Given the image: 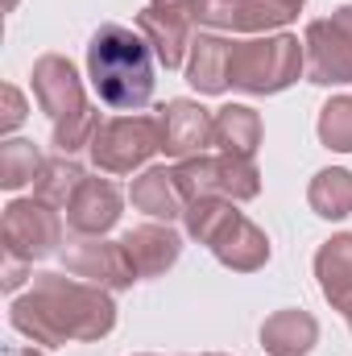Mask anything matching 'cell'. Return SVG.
<instances>
[{"label": "cell", "mask_w": 352, "mask_h": 356, "mask_svg": "<svg viewBox=\"0 0 352 356\" xmlns=\"http://www.w3.org/2000/svg\"><path fill=\"white\" fill-rule=\"evenodd\" d=\"M332 307H336V311L349 319V327H352V294H344V298H340V302H332Z\"/></svg>", "instance_id": "obj_30"}, {"label": "cell", "mask_w": 352, "mask_h": 356, "mask_svg": "<svg viewBox=\"0 0 352 356\" xmlns=\"http://www.w3.org/2000/svg\"><path fill=\"white\" fill-rule=\"evenodd\" d=\"M83 178H88L83 166H75L67 154H58V158L42 162V175H38V182H33V199L50 203V207H71V199L79 195Z\"/></svg>", "instance_id": "obj_22"}, {"label": "cell", "mask_w": 352, "mask_h": 356, "mask_svg": "<svg viewBox=\"0 0 352 356\" xmlns=\"http://www.w3.org/2000/svg\"><path fill=\"white\" fill-rule=\"evenodd\" d=\"M120 220V191L108 178H83L79 195L67 207V224L79 236H104Z\"/></svg>", "instance_id": "obj_14"}, {"label": "cell", "mask_w": 352, "mask_h": 356, "mask_svg": "<svg viewBox=\"0 0 352 356\" xmlns=\"http://www.w3.org/2000/svg\"><path fill=\"white\" fill-rule=\"evenodd\" d=\"M175 178L191 199H232V203H245V199H257L262 195V170L253 166V158H237V154H220V158H186L175 166Z\"/></svg>", "instance_id": "obj_4"}, {"label": "cell", "mask_w": 352, "mask_h": 356, "mask_svg": "<svg viewBox=\"0 0 352 356\" xmlns=\"http://www.w3.org/2000/svg\"><path fill=\"white\" fill-rule=\"evenodd\" d=\"M0 99H4V108H0V133H13L25 120V99H21V91L13 88V83L0 88Z\"/></svg>", "instance_id": "obj_27"}, {"label": "cell", "mask_w": 352, "mask_h": 356, "mask_svg": "<svg viewBox=\"0 0 352 356\" xmlns=\"http://www.w3.org/2000/svg\"><path fill=\"white\" fill-rule=\"evenodd\" d=\"M120 249H125V257H129L137 277H158L178 261L182 241H178V232L170 224H141V228L120 236Z\"/></svg>", "instance_id": "obj_13"}, {"label": "cell", "mask_w": 352, "mask_h": 356, "mask_svg": "<svg viewBox=\"0 0 352 356\" xmlns=\"http://www.w3.org/2000/svg\"><path fill=\"white\" fill-rule=\"evenodd\" d=\"M158 13H166V17H175V21H182V25H199V0H150Z\"/></svg>", "instance_id": "obj_28"}, {"label": "cell", "mask_w": 352, "mask_h": 356, "mask_svg": "<svg viewBox=\"0 0 352 356\" xmlns=\"http://www.w3.org/2000/svg\"><path fill=\"white\" fill-rule=\"evenodd\" d=\"M162 149V120L158 116H116L104 120L91 141V162L104 175H133Z\"/></svg>", "instance_id": "obj_5"}, {"label": "cell", "mask_w": 352, "mask_h": 356, "mask_svg": "<svg viewBox=\"0 0 352 356\" xmlns=\"http://www.w3.org/2000/svg\"><path fill=\"white\" fill-rule=\"evenodd\" d=\"M158 120H162V149L178 162L199 158L207 145H216V116L195 99H170Z\"/></svg>", "instance_id": "obj_11"}, {"label": "cell", "mask_w": 352, "mask_h": 356, "mask_svg": "<svg viewBox=\"0 0 352 356\" xmlns=\"http://www.w3.org/2000/svg\"><path fill=\"white\" fill-rule=\"evenodd\" d=\"M307 203L323 220L352 216V170H340V166L319 170V175L311 178V186H307Z\"/></svg>", "instance_id": "obj_21"}, {"label": "cell", "mask_w": 352, "mask_h": 356, "mask_svg": "<svg viewBox=\"0 0 352 356\" xmlns=\"http://www.w3.org/2000/svg\"><path fill=\"white\" fill-rule=\"evenodd\" d=\"M307 0H199V25L232 29V33H265L282 29L303 13Z\"/></svg>", "instance_id": "obj_7"}, {"label": "cell", "mask_w": 352, "mask_h": 356, "mask_svg": "<svg viewBox=\"0 0 352 356\" xmlns=\"http://www.w3.org/2000/svg\"><path fill=\"white\" fill-rule=\"evenodd\" d=\"M137 33L154 46V58H158L166 71H178V67H182V58L191 54V42H195V38H191V25H182L175 17L158 13L154 4L137 13Z\"/></svg>", "instance_id": "obj_18"}, {"label": "cell", "mask_w": 352, "mask_h": 356, "mask_svg": "<svg viewBox=\"0 0 352 356\" xmlns=\"http://www.w3.org/2000/svg\"><path fill=\"white\" fill-rule=\"evenodd\" d=\"M42 175V154L33 141H4L0 145V186L21 191L25 182H38Z\"/></svg>", "instance_id": "obj_23"}, {"label": "cell", "mask_w": 352, "mask_h": 356, "mask_svg": "<svg viewBox=\"0 0 352 356\" xmlns=\"http://www.w3.org/2000/svg\"><path fill=\"white\" fill-rule=\"evenodd\" d=\"M129 199H133L137 211H145V216H154V220H166V224L186 211V195H182V186H178L175 170H166V166H150L141 178H133Z\"/></svg>", "instance_id": "obj_17"}, {"label": "cell", "mask_w": 352, "mask_h": 356, "mask_svg": "<svg viewBox=\"0 0 352 356\" xmlns=\"http://www.w3.org/2000/svg\"><path fill=\"white\" fill-rule=\"evenodd\" d=\"M211 356H220V353H211Z\"/></svg>", "instance_id": "obj_32"}, {"label": "cell", "mask_w": 352, "mask_h": 356, "mask_svg": "<svg viewBox=\"0 0 352 356\" xmlns=\"http://www.w3.org/2000/svg\"><path fill=\"white\" fill-rule=\"evenodd\" d=\"M88 75L108 108L137 112L154 99V46L129 25H99L88 42Z\"/></svg>", "instance_id": "obj_2"}, {"label": "cell", "mask_w": 352, "mask_h": 356, "mask_svg": "<svg viewBox=\"0 0 352 356\" xmlns=\"http://www.w3.org/2000/svg\"><path fill=\"white\" fill-rule=\"evenodd\" d=\"M33 99H38V108H42L50 120H67V116H75V112L88 108V99H83V79H79V71L71 67V58H63V54H42V58L33 63Z\"/></svg>", "instance_id": "obj_10"}, {"label": "cell", "mask_w": 352, "mask_h": 356, "mask_svg": "<svg viewBox=\"0 0 352 356\" xmlns=\"http://www.w3.org/2000/svg\"><path fill=\"white\" fill-rule=\"evenodd\" d=\"M216 145L237 158H253L262 145V116L245 104H228L216 112Z\"/></svg>", "instance_id": "obj_19"}, {"label": "cell", "mask_w": 352, "mask_h": 356, "mask_svg": "<svg viewBox=\"0 0 352 356\" xmlns=\"http://www.w3.org/2000/svg\"><path fill=\"white\" fill-rule=\"evenodd\" d=\"M232 216H237L232 199H191L186 211H182V220H186V236L199 241V245H211V236H216Z\"/></svg>", "instance_id": "obj_24"}, {"label": "cell", "mask_w": 352, "mask_h": 356, "mask_svg": "<svg viewBox=\"0 0 352 356\" xmlns=\"http://www.w3.org/2000/svg\"><path fill=\"white\" fill-rule=\"evenodd\" d=\"M303 71H307V46L294 33L232 42L228 54V88L249 95H278L290 83H298Z\"/></svg>", "instance_id": "obj_3"}, {"label": "cell", "mask_w": 352, "mask_h": 356, "mask_svg": "<svg viewBox=\"0 0 352 356\" xmlns=\"http://www.w3.org/2000/svg\"><path fill=\"white\" fill-rule=\"evenodd\" d=\"M315 277L328 302H340L344 294H352V232L332 236L315 253Z\"/></svg>", "instance_id": "obj_20"}, {"label": "cell", "mask_w": 352, "mask_h": 356, "mask_svg": "<svg viewBox=\"0 0 352 356\" xmlns=\"http://www.w3.org/2000/svg\"><path fill=\"white\" fill-rule=\"evenodd\" d=\"M207 249L216 253L220 266L237 269V273H253V269H262L269 261V236H265L253 220H245L241 211L211 236Z\"/></svg>", "instance_id": "obj_12"}, {"label": "cell", "mask_w": 352, "mask_h": 356, "mask_svg": "<svg viewBox=\"0 0 352 356\" xmlns=\"http://www.w3.org/2000/svg\"><path fill=\"white\" fill-rule=\"evenodd\" d=\"M25 277H29V261H21V257H8V253H4V290H17Z\"/></svg>", "instance_id": "obj_29"}, {"label": "cell", "mask_w": 352, "mask_h": 356, "mask_svg": "<svg viewBox=\"0 0 352 356\" xmlns=\"http://www.w3.org/2000/svg\"><path fill=\"white\" fill-rule=\"evenodd\" d=\"M319 141L336 154H352V95H336L319 112Z\"/></svg>", "instance_id": "obj_26"}, {"label": "cell", "mask_w": 352, "mask_h": 356, "mask_svg": "<svg viewBox=\"0 0 352 356\" xmlns=\"http://www.w3.org/2000/svg\"><path fill=\"white\" fill-rule=\"evenodd\" d=\"M63 266H67V273L83 277L91 286H104L108 294L129 290L137 282V273L129 266L120 241L112 245V241H99V236H83V241H75V245L63 249Z\"/></svg>", "instance_id": "obj_8"}, {"label": "cell", "mask_w": 352, "mask_h": 356, "mask_svg": "<svg viewBox=\"0 0 352 356\" xmlns=\"http://www.w3.org/2000/svg\"><path fill=\"white\" fill-rule=\"evenodd\" d=\"M228 54H232L228 38L199 33L191 42V54H186V83L195 91H203V95L228 91Z\"/></svg>", "instance_id": "obj_16"}, {"label": "cell", "mask_w": 352, "mask_h": 356, "mask_svg": "<svg viewBox=\"0 0 352 356\" xmlns=\"http://www.w3.org/2000/svg\"><path fill=\"white\" fill-rule=\"evenodd\" d=\"M8 319L21 336L46 348L63 344H91L116 327V307L104 286L75 282L67 273H33L29 294L13 298Z\"/></svg>", "instance_id": "obj_1"}, {"label": "cell", "mask_w": 352, "mask_h": 356, "mask_svg": "<svg viewBox=\"0 0 352 356\" xmlns=\"http://www.w3.org/2000/svg\"><path fill=\"white\" fill-rule=\"evenodd\" d=\"M307 79L319 83V88H332V83H352V33L336 21H311L307 25Z\"/></svg>", "instance_id": "obj_9"}, {"label": "cell", "mask_w": 352, "mask_h": 356, "mask_svg": "<svg viewBox=\"0 0 352 356\" xmlns=\"http://www.w3.org/2000/svg\"><path fill=\"white\" fill-rule=\"evenodd\" d=\"M0 241H4L8 257H21V261L33 266V261L50 257V253H58L63 220L42 199H13L4 207V220H0Z\"/></svg>", "instance_id": "obj_6"}, {"label": "cell", "mask_w": 352, "mask_h": 356, "mask_svg": "<svg viewBox=\"0 0 352 356\" xmlns=\"http://www.w3.org/2000/svg\"><path fill=\"white\" fill-rule=\"evenodd\" d=\"M99 108L88 104L83 112H75V116H67V120H54V145H58V154H79V149H91V141H95V133H99Z\"/></svg>", "instance_id": "obj_25"}, {"label": "cell", "mask_w": 352, "mask_h": 356, "mask_svg": "<svg viewBox=\"0 0 352 356\" xmlns=\"http://www.w3.org/2000/svg\"><path fill=\"white\" fill-rule=\"evenodd\" d=\"M13 356H46V353H38V348H17Z\"/></svg>", "instance_id": "obj_31"}, {"label": "cell", "mask_w": 352, "mask_h": 356, "mask_svg": "<svg viewBox=\"0 0 352 356\" xmlns=\"http://www.w3.org/2000/svg\"><path fill=\"white\" fill-rule=\"evenodd\" d=\"M319 340V323L315 315L290 307V311H273L262 323V348L269 356H307Z\"/></svg>", "instance_id": "obj_15"}]
</instances>
